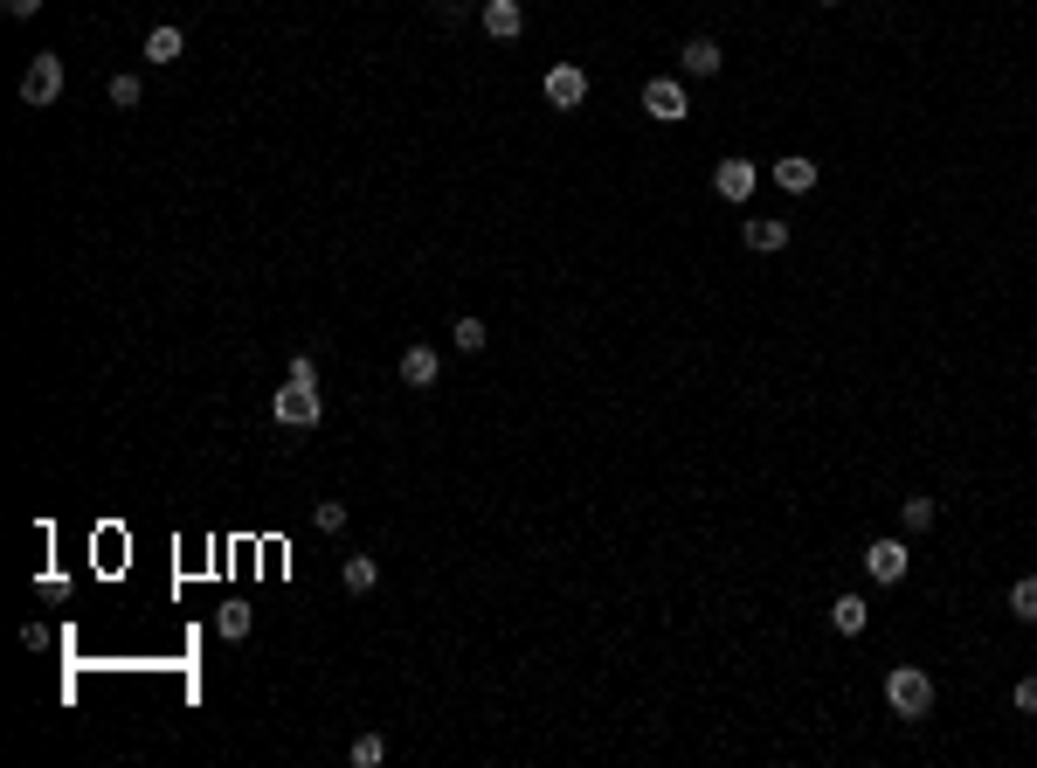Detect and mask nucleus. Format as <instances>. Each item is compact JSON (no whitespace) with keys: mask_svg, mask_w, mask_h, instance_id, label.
Instances as JSON below:
<instances>
[{"mask_svg":"<svg viewBox=\"0 0 1037 768\" xmlns=\"http://www.w3.org/2000/svg\"><path fill=\"white\" fill-rule=\"evenodd\" d=\"M885 706H893L899 720H927V706H934V679L920 665H893L885 671Z\"/></svg>","mask_w":1037,"mask_h":768,"instance_id":"obj_1","label":"nucleus"},{"mask_svg":"<svg viewBox=\"0 0 1037 768\" xmlns=\"http://www.w3.org/2000/svg\"><path fill=\"white\" fill-rule=\"evenodd\" d=\"M270 416H277V429H312L318 416H326V395H318V388L284 381V388H277V402H270Z\"/></svg>","mask_w":1037,"mask_h":768,"instance_id":"obj_2","label":"nucleus"},{"mask_svg":"<svg viewBox=\"0 0 1037 768\" xmlns=\"http://www.w3.org/2000/svg\"><path fill=\"white\" fill-rule=\"evenodd\" d=\"M540 98L554 111H581V104H589V70H581V63H554L540 77Z\"/></svg>","mask_w":1037,"mask_h":768,"instance_id":"obj_3","label":"nucleus"},{"mask_svg":"<svg viewBox=\"0 0 1037 768\" xmlns=\"http://www.w3.org/2000/svg\"><path fill=\"white\" fill-rule=\"evenodd\" d=\"M754 187H761V166H754L747 153H726L720 166H712V194L733 201V209H741V201H754Z\"/></svg>","mask_w":1037,"mask_h":768,"instance_id":"obj_4","label":"nucleus"},{"mask_svg":"<svg viewBox=\"0 0 1037 768\" xmlns=\"http://www.w3.org/2000/svg\"><path fill=\"white\" fill-rule=\"evenodd\" d=\"M644 111L657 125H685L692 118V98H685V84H678V77H650L644 84Z\"/></svg>","mask_w":1037,"mask_h":768,"instance_id":"obj_5","label":"nucleus"},{"mask_svg":"<svg viewBox=\"0 0 1037 768\" xmlns=\"http://www.w3.org/2000/svg\"><path fill=\"white\" fill-rule=\"evenodd\" d=\"M55 98H63V55L42 49V55L28 63V77H22V104L42 111V104H55Z\"/></svg>","mask_w":1037,"mask_h":768,"instance_id":"obj_6","label":"nucleus"},{"mask_svg":"<svg viewBox=\"0 0 1037 768\" xmlns=\"http://www.w3.org/2000/svg\"><path fill=\"white\" fill-rule=\"evenodd\" d=\"M907 568H913V554H907V540H872V547H864V575H872V582H907Z\"/></svg>","mask_w":1037,"mask_h":768,"instance_id":"obj_7","label":"nucleus"},{"mask_svg":"<svg viewBox=\"0 0 1037 768\" xmlns=\"http://www.w3.org/2000/svg\"><path fill=\"white\" fill-rule=\"evenodd\" d=\"M678 70H685V77H720V70H726V49L712 42V35H692V42L678 49Z\"/></svg>","mask_w":1037,"mask_h":768,"instance_id":"obj_8","label":"nucleus"},{"mask_svg":"<svg viewBox=\"0 0 1037 768\" xmlns=\"http://www.w3.org/2000/svg\"><path fill=\"white\" fill-rule=\"evenodd\" d=\"M741 242L754 256H775V250H788V222H775V215H747L741 222Z\"/></svg>","mask_w":1037,"mask_h":768,"instance_id":"obj_9","label":"nucleus"},{"mask_svg":"<svg viewBox=\"0 0 1037 768\" xmlns=\"http://www.w3.org/2000/svg\"><path fill=\"white\" fill-rule=\"evenodd\" d=\"M443 381V353L437 347H402V388H437Z\"/></svg>","mask_w":1037,"mask_h":768,"instance_id":"obj_10","label":"nucleus"},{"mask_svg":"<svg viewBox=\"0 0 1037 768\" xmlns=\"http://www.w3.org/2000/svg\"><path fill=\"white\" fill-rule=\"evenodd\" d=\"M519 28H526L519 0H484V35H492V42H519Z\"/></svg>","mask_w":1037,"mask_h":768,"instance_id":"obj_11","label":"nucleus"},{"mask_svg":"<svg viewBox=\"0 0 1037 768\" xmlns=\"http://www.w3.org/2000/svg\"><path fill=\"white\" fill-rule=\"evenodd\" d=\"M775 187H782V194H809V187H817V160H809V153H782L775 160Z\"/></svg>","mask_w":1037,"mask_h":768,"instance_id":"obj_12","label":"nucleus"},{"mask_svg":"<svg viewBox=\"0 0 1037 768\" xmlns=\"http://www.w3.org/2000/svg\"><path fill=\"white\" fill-rule=\"evenodd\" d=\"M180 49H187V35H180L174 22L146 28V63H153V70H166V63H180Z\"/></svg>","mask_w":1037,"mask_h":768,"instance_id":"obj_13","label":"nucleus"},{"mask_svg":"<svg viewBox=\"0 0 1037 768\" xmlns=\"http://www.w3.org/2000/svg\"><path fill=\"white\" fill-rule=\"evenodd\" d=\"M830 624H837L844 637H864V624H872V603H864V595H837V603H830Z\"/></svg>","mask_w":1037,"mask_h":768,"instance_id":"obj_14","label":"nucleus"},{"mask_svg":"<svg viewBox=\"0 0 1037 768\" xmlns=\"http://www.w3.org/2000/svg\"><path fill=\"white\" fill-rule=\"evenodd\" d=\"M339 582H346V595H367V589H381V561H374V554H353L346 568H339Z\"/></svg>","mask_w":1037,"mask_h":768,"instance_id":"obj_15","label":"nucleus"},{"mask_svg":"<svg viewBox=\"0 0 1037 768\" xmlns=\"http://www.w3.org/2000/svg\"><path fill=\"white\" fill-rule=\"evenodd\" d=\"M940 519V499H927V492H913V499H899V527L907 533H927Z\"/></svg>","mask_w":1037,"mask_h":768,"instance_id":"obj_16","label":"nucleus"},{"mask_svg":"<svg viewBox=\"0 0 1037 768\" xmlns=\"http://www.w3.org/2000/svg\"><path fill=\"white\" fill-rule=\"evenodd\" d=\"M484 340H492V332H484L478 312H464L457 326H450V347H457V353H484Z\"/></svg>","mask_w":1037,"mask_h":768,"instance_id":"obj_17","label":"nucleus"},{"mask_svg":"<svg viewBox=\"0 0 1037 768\" xmlns=\"http://www.w3.org/2000/svg\"><path fill=\"white\" fill-rule=\"evenodd\" d=\"M250 624H256L250 603H222V609H215V630L229 637V644H242V637H250Z\"/></svg>","mask_w":1037,"mask_h":768,"instance_id":"obj_18","label":"nucleus"},{"mask_svg":"<svg viewBox=\"0 0 1037 768\" xmlns=\"http://www.w3.org/2000/svg\"><path fill=\"white\" fill-rule=\"evenodd\" d=\"M346 519H353L346 499H318V505H312V527H318V533H346Z\"/></svg>","mask_w":1037,"mask_h":768,"instance_id":"obj_19","label":"nucleus"},{"mask_svg":"<svg viewBox=\"0 0 1037 768\" xmlns=\"http://www.w3.org/2000/svg\"><path fill=\"white\" fill-rule=\"evenodd\" d=\"M346 761H353V768H381V761H388V741H381V734H361V741L346 747Z\"/></svg>","mask_w":1037,"mask_h":768,"instance_id":"obj_20","label":"nucleus"},{"mask_svg":"<svg viewBox=\"0 0 1037 768\" xmlns=\"http://www.w3.org/2000/svg\"><path fill=\"white\" fill-rule=\"evenodd\" d=\"M1010 616L1016 624H1037V575H1024V582L1010 589Z\"/></svg>","mask_w":1037,"mask_h":768,"instance_id":"obj_21","label":"nucleus"},{"mask_svg":"<svg viewBox=\"0 0 1037 768\" xmlns=\"http://www.w3.org/2000/svg\"><path fill=\"white\" fill-rule=\"evenodd\" d=\"M139 98H146V84L131 77V70H125V77H111V111H139Z\"/></svg>","mask_w":1037,"mask_h":768,"instance_id":"obj_22","label":"nucleus"},{"mask_svg":"<svg viewBox=\"0 0 1037 768\" xmlns=\"http://www.w3.org/2000/svg\"><path fill=\"white\" fill-rule=\"evenodd\" d=\"M284 381H298V388H318V361H312V353H291Z\"/></svg>","mask_w":1037,"mask_h":768,"instance_id":"obj_23","label":"nucleus"},{"mask_svg":"<svg viewBox=\"0 0 1037 768\" xmlns=\"http://www.w3.org/2000/svg\"><path fill=\"white\" fill-rule=\"evenodd\" d=\"M1010 700H1016V714H1037V679H1016Z\"/></svg>","mask_w":1037,"mask_h":768,"instance_id":"obj_24","label":"nucleus"},{"mask_svg":"<svg viewBox=\"0 0 1037 768\" xmlns=\"http://www.w3.org/2000/svg\"><path fill=\"white\" fill-rule=\"evenodd\" d=\"M0 8H8L14 22H35V14H42V0H0Z\"/></svg>","mask_w":1037,"mask_h":768,"instance_id":"obj_25","label":"nucleus"},{"mask_svg":"<svg viewBox=\"0 0 1037 768\" xmlns=\"http://www.w3.org/2000/svg\"><path fill=\"white\" fill-rule=\"evenodd\" d=\"M817 8H837V0H817Z\"/></svg>","mask_w":1037,"mask_h":768,"instance_id":"obj_26","label":"nucleus"}]
</instances>
